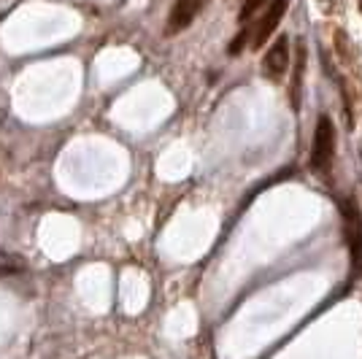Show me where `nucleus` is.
Returning a JSON list of instances; mask_svg holds the SVG:
<instances>
[{"label":"nucleus","instance_id":"f257e3e1","mask_svg":"<svg viewBox=\"0 0 362 359\" xmlns=\"http://www.w3.org/2000/svg\"><path fill=\"white\" fill-rule=\"evenodd\" d=\"M341 216H344V233H346L349 257H351V276H362V211L354 200H341Z\"/></svg>","mask_w":362,"mask_h":359},{"label":"nucleus","instance_id":"f03ea898","mask_svg":"<svg viewBox=\"0 0 362 359\" xmlns=\"http://www.w3.org/2000/svg\"><path fill=\"white\" fill-rule=\"evenodd\" d=\"M335 154V127H332L330 117H319L317 130H314V143H311V154H308V167L314 173H325L327 165L332 163Z\"/></svg>","mask_w":362,"mask_h":359},{"label":"nucleus","instance_id":"7ed1b4c3","mask_svg":"<svg viewBox=\"0 0 362 359\" xmlns=\"http://www.w3.org/2000/svg\"><path fill=\"white\" fill-rule=\"evenodd\" d=\"M289 68V38L279 35L273 46L268 49V54L262 57V76L271 81H281Z\"/></svg>","mask_w":362,"mask_h":359},{"label":"nucleus","instance_id":"20e7f679","mask_svg":"<svg viewBox=\"0 0 362 359\" xmlns=\"http://www.w3.org/2000/svg\"><path fill=\"white\" fill-rule=\"evenodd\" d=\"M287 6H289V0H271V3H268V11L262 14V19L257 22L255 33H252V46H255V49L268 44V38H271L273 30L279 28L281 16L287 14Z\"/></svg>","mask_w":362,"mask_h":359},{"label":"nucleus","instance_id":"39448f33","mask_svg":"<svg viewBox=\"0 0 362 359\" xmlns=\"http://www.w3.org/2000/svg\"><path fill=\"white\" fill-rule=\"evenodd\" d=\"M200 6H203V0H179L173 6L170 16H168V35L187 30L192 25V19L197 16V11H200Z\"/></svg>","mask_w":362,"mask_h":359},{"label":"nucleus","instance_id":"423d86ee","mask_svg":"<svg viewBox=\"0 0 362 359\" xmlns=\"http://www.w3.org/2000/svg\"><path fill=\"white\" fill-rule=\"evenodd\" d=\"M303 65H305V46H298V68H295V78H292V103L298 108V95H300V81H303Z\"/></svg>","mask_w":362,"mask_h":359},{"label":"nucleus","instance_id":"0eeeda50","mask_svg":"<svg viewBox=\"0 0 362 359\" xmlns=\"http://www.w3.org/2000/svg\"><path fill=\"white\" fill-rule=\"evenodd\" d=\"M262 3H268V0H243L241 11H238V19H241V22L252 19V16H255V11L262 6Z\"/></svg>","mask_w":362,"mask_h":359},{"label":"nucleus","instance_id":"6e6552de","mask_svg":"<svg viewBox=\"0 0 362 359\" xmlns=\"http://www.w3.org/2000/svg\"><path fill=\"white\" fill-rule=\"evenodd\" d=\"M360 8H362V0H360Z\"/></svg>","mask_w":362,"mask_h":359}]
</instances>
